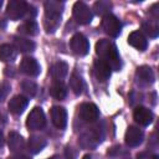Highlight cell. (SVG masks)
I'll list each match as a JSON object with an SVG mask.
<instances>
[{"label":"cell","instance_id":"1f68e13d","mask_svg":"<svg viewBox=\"0 0 159 159\" xmlns=\"http://www.w3.org/2000/svg\"><path fill=\"white\" fill-rule=\"evenodd\" d=\"M11 159H29L26 157H15V158H11Z\"/></svg>","mask_w":159,"mask_h":159},{"label":"cell","instance_id":"4fadbf2b","mask_svg":"<svg viewBox=\"0 0 159 159\" xmlns=\"http://www.w3.org/2000/svg\"><path fill=\"white\" fill-rule=\"evenodd\" d=\"M128 43L139 51H144L148 46V40L140 31H133L128 36Z\"/></svg>","mask_w":159,"mask_h":159},{"label":"cell","instance_id":"f546056e","mask_svg":"<svg viewBox=\"0 0 159 159\" xmlns=\"http://www.w3.org/2000/svg\"><path fill=\"white\" fill-rule=\"evenodd\" d=\"M4 145V135H2V133L0 132V148Z\"/></svg>","mask_w":159,"mask_h":159},{"label":"cell","instance_id":"603a6c76","mask_svg":"<svg viewBox=\"0 0 159 159\" xmlns=\"http://www.w3.org/2000/svg\"><path fill=\"white\" fill-rule=\"evenodd\" d=\"M9 147L12 152L16 150H21L24 148V140L21 138V135H19L15 132H11L9 134Z\"/></svg>","mask_w":159,"mask_h":159},{"label":"cell","instance_id":"ac0fdd59","mask_svg":"<svg viewBox=\"0 0 159 159\" xmlns=\"http://www.w3.org/2000/svg\"><path fill=\"white\" fill-rule=\"evenodd\" d=\"M14 45L16 47V50L21 51V52H29V51H34L35 48V42L27 39H22V37H14Z\"/></svg>","mask_w":159,"mask_h":159},{"label":"cell","instance_id":"4dcf8cb0","mask_svg":"<svg viewBox=\"0 0 159 159\" xmlns=\"http://www.w3.org/2000/svg\"><path fill=\"white\" fill-rule=\"evenodd\" d=\"M82 159H92V157H91V155H88V154H86V155H83V157H82Z\"/></svg>","mask_w":159,"mask_h":159},{"label":"cell","instance_id":"83f0119b","mask_svg":"<svg viewBox=\"0 0 159 159\" xmlns=\"http://www.w3.org/2000/svg\"><path fill=\"white\" fill-rule=\"evenodd\" d=\"M10 92V84L6 82L0 83V101H2Z\"/></svg>","mask_w":159,"mask_h":159},{"label":"cell","instance_id":"d6986e66","mask_svg":"<svg viewBox=\"0 0 159 159\" xmlns=\"http://www.w3.org/2000/svg\"><path fill=\"white\" fill-rule=\"evenodd\" d=\"M137 77L147 83L154 82V72L149 66H140L137 70Z\"/></svg>","mask_w":159,"mask_h":159},{"label":"cell","instance_id":"7c38bea8","mask_svg":"<svg viewBox=\"0 0 159 159\" xmlns=\"http://www.w3.org/2000/svg\"><path fill=\"white\" fill-rule=\"evenodd\" d=\"M125 143L129 147H137L143 142V132L134 125H130L125 132Z\"/></svg>","mask_w":159,"mask_h":159},{"label":"cell","instance_id":"f1b7e54d","mask_svg":"<svg viewBox=\"0 0 159 159\" xmlns=\"http://www.w3.org/2000/svg\"><path fill=\"white\" fill-rule=\"evenodd\" d=\"M138 159H158L157 155H153V154H148V153H140L138 154L137 157Z\"/></svg>","mask_w":159,"mask_h":159},{"label":"cell","instance_id":"7402d4cb","mask_svg":"<svg viewBox=\"0 0 159 159\" xmlns=\"http://www.w3.org/2000/svg\"><path fill=\"white\" fill-rule=\"evenodd\" d=\"M70 88L77 96L82 93V91H83V81H82L81 76H78L77 73H72V76L70 78Z\"/></svg>","mask_w":159,"mask_h":159},{"label":"cell","instance_id":"277c9868","mask_svg":"<svg viewBox=\"0 0 159 159\" xmlns=\"http://www.w3.org/2000/svg\"><path fill=\"white\" fill-rule=\"evenodd\" d=\"M102 29L107 35L111 37H117L120 34L122 30V24L120 21L112 14H106L102 19Z\"/></svg>","mask_w":159,"mask_h":159},{"label":"cell","instance_id":"6da1fadb","mask_svg":"<svg viewBox=\"0 0 159 159\" xmlns=\"http://www.w3.org/2000/svg\"><path fill=\"white\" fill-rule=\"evenodd\" d=\"M96 53L99 56V60H102L111 67V70H120V58L117 47L112 41L106 39L99 40L96 43Z\"/></svg>","mask_w":159,"mask_h":159},{"label":"cell","instance_id":"9a60e30c","mask_svg":"<svg viewBox=\"0 0 159 159\" xmlns=\"http://www.w3.org/2000/svg\"><path fill=\"white\" fill-rule=\"evenodd\" d=\"M93 71L98 81L106 82L111 77V67L102 60H96L93 63Z\"/></svg>","mask_w":159,"mask_h":159},{"label":"cell","instance_id":"8992f818","mask_svg":"<svg viewBox=\"0 0 159 159\" xmlns=\"http://www.w3.org/2000/svg\"><path fill=\"white\" fill-rule=\"evenodd\" d=\"M45 123H46V118H45V114L42 112L41 108L39 107H35L30 114L27 116V119H26V127L30 129V130H37V129H41L45 127Z\"/></svg>","mask_w":159,"mask_h":159},{"label":"cell","instance_id":"cb8c5ba5","mask_svg":"<svg viewBox=\"0 0 159 159\" xmlns=\"http://www.w3.org/2000/svg\"><path fill=\"white\" fill-rule=\"evenodd\" d=\"M45 144H46V142H45V139L43 138H41V137H31L30 138V140H29V149L31 150V152H34V153H37V152H40L43 147H45Z\"/></svg>","mask_w":159,"mask_h":159},{"label":"cell","instance_id":"5bb4252c","mask_svg":"<svg viewBox=\"0 0 159 159\" xmlns=\"http://www.w3.org/2000/svg\"><path fill=\"white\" fill-rule=\"evenodd\" d=\"M29 104V99L24 96H15L9 101V111L12 114H21L24 112V109L27 107Z\"/></svg>","mask_w":159,"mask_h":159},{"label":"cell","instance_id":"4316f807","mask_svg":"<svg viewBox=\"0 0 159 159\" xmlns=\"http://www.w3.org/2000/svg\"><path fill=\"white\" fill-rule=\"evenodd\" d=\"M111 2L109 1H97L96 4H94V9L97 10V12L98 14H104L107 10H109L111 9Z\"/></svg>","mask_w":159,"mask_h":159},{"label":"cell","instance_id":"484cf974","mask_svg":"<svg viewBox=\"0 0 159 159\" xmlns=\"http://www.w3.org/2000/svg\"><path fill=\"white\" fill-rule=\"evenodd\" d=\"M22 89L27 93V94H30V96H34L35 93H36V89H37V87H36V84H35V82H32V81H24L22 82Z\"/></svg>","mask_w":159,"mask_h":159},{"label":"cell","instance_id":"d4e9b609","mask_svg":"<svg viewBox=\"0 0 159 159\" xmlns=\"http://www.w3.org/2000/svg\"><path fill=\"white\" fill-rule=\"evenodd\" d=\"M143 30H144V32L145 34H148L150 37H157L158 36V32H159V29H158V26L157 25H154V24H148V22H144L143 24Z\"/></svg>","mask_w":159,"mask_h":159},{"label":"cell","instance_id":"44dd1931","mask_svg":"<svg viewBox=\"0 0 159 159\" xmlns=\"http://www.w3.org/2000/svg\"><path fill=\"white\" fill-rule=\"evenodd\" d=\"M17 30H19L20 32H22V34L34 36V35H37V32H39V26H37V24H36L34 20H27V21L24 22L21 26H19Z\"/></svg>","mask_w":159,"mask_h":159},{"label":"cell","instance_id":"9c48e42d","mask_svg":"<svg viewBox=\"0 0 159 159\" xmlns=\"http://www.w3.org/2000/svg\"><path fill=\"white\" fill-rule=\"evenodd\" d=\"M20 70L30 77H36L40 73V66L37 61L32 57H24L20 63Z\"/></svg>","mask_w":159,"mask_h":159},{"label":"cell","instance_id":"2e32d148","mask_svg":"<svg viewBox=\"0 0 159 159\" xmlns=\"http://www.w3.org/2000/svg\"><path fill=\"white\" fill-rule=\"evenodd\" d=\"M67 72H68V66L63 61H58V62L53 63L52 67H51V70H50L51 77L55 81H61L62 78H65L66 75H67Z\"/></svg>","mask_w":159,"mask_h":159},{"label":"cell","instance_id":"ffe728a7","mask_svg":"<svg viewBox=\"0 0 159 159\" xmlns=\"http://www.w3.org/2000/svg\"><path fill=\"white\" fill-rule=\"evenodd\" d=\"M16 56V52L14 50V47L9 43H4L0 46V60L6 62V61H11L14 60Z\"/></svg>","mask_w":159,"mask_h":159},{"label":"cell","instance_id":"7a4b0ae2","mask_svg":"<svg viewBox=\"0 0 159 159\" xmlns=\"http://www.w3.org/2000/svg\"><path fill=\"white\" fill-rule=\"evenodd\" d=\"M63 4L60 1H46L45 2V29L47 32H52L60 25Z\"/></svg>","mask_w":159,"mask_h":159},{"label":"cell","instance_id":"d6a6232c","mask_svg":"<svg viewBox=\"0 0 159 159\" xmlns=\"http://www.w3.org/2000/svg\"><path fill=\"white\" fill-rule=\"evenodd\" d=\"M1 5H2V1H1V0H0V7H1Z\"/></svg>","mask_w":159,"mask_h":159},{"label":"cell","instance_id":"3957f363","mask_svg":"<svg viewBox=\"0 0 159 159\" xmlns=\"http://www.w3.org/2000/svg\"><path fill=\"white\" fill-rule=\"evenodd\" d=\"M30 5L22 0H11L6 7V15L11 20H19L24 15L29 14Z\"/></svg>","mask_w":159,"mask_h":159},{"label":"cell","instance_id":"8fae6325","mask_svg":"<svg viewBox=\"0 0 159 159\" xmlns=\"http://www.w3.org/2000/svg\"><path fill=\"white\" fill-rule=\"evenodd\" d=\"M133 117H134V120H135L138 124L144 125V127H145V125H149V124L153 122V113H152L148 108L142 107V106H139V107H137V108L134 109Z\"/></svg>","mask_w":159,"mask_h":159},{"label":"cell","instance_id":"e0dca14e","mask_svg":"<svg viewBox=\"0 0 159 159\" xmlns=\"http://www.w3.org/2000/svg\"><path fill=\"white\" fill-rule=\"evenodd\" d=\"M50 94L56 99H63L67 96V88L62 81H53L50 87Z\"/></svg>","mask_w":159,"mask_h":159},{"label":"cell","instance_id":"52a82bcc","mask_svg":"<svg viewBox=\"0 0 159 159\" xmlns=\"http://www.w3.org/2000/svg\"><path fill=\"white\" fill-rule=\"evenodd\" d=\"M70 46H71V50L73 51V53H76L77 56H84L89 51L88 40L80 32H77L72 36V39L70 41Z\"/></svg>","mask_w":159,"mask_h":159},{"label":"cell","instance_id":"ba28073f","mask_svg":"<svg viewBox=\"0 0 159 159\" xmlns=\"http://www.w3.org/2000/svg\"><path fill=\"white\" fill-rule=\"evenodd\" d=\"M51 114V120L53 125L58 129H63L67 124V112L63 107L60 106H53L50 111Z\"/></svg>","mask_w":159,"mask_h":159},{"label":"cell","instance_id":"30bf717a","mask_svg":"<svg viewBox=\"0 0 159 159\" xmlns=\"http://www.w3.org/2000/svg\"><path fill=\"white\" fill-rule=\"evenodd\" d=\"M80 117L86 122H94L99 117V111L93 103H83L80 107Z\"/></svg>","mask_w":159,"mask_h":159},{"label":"cell","instance_id":"5b68a950","mask_svg":"<svg viewBox=\"0 0 159 159\" xmlns=\"http://www.w3.org/2000/svg\"><path fill=\"white\" fill-rule=\"evenodd\" d=\"M73 19L76 20V22L81 24V25H86V24H89L92 21V11L89 10V7L82 2V1H77L75 5H73Z\"/></svg>","mask_w":159,"mask_h":159}]
</instances>
